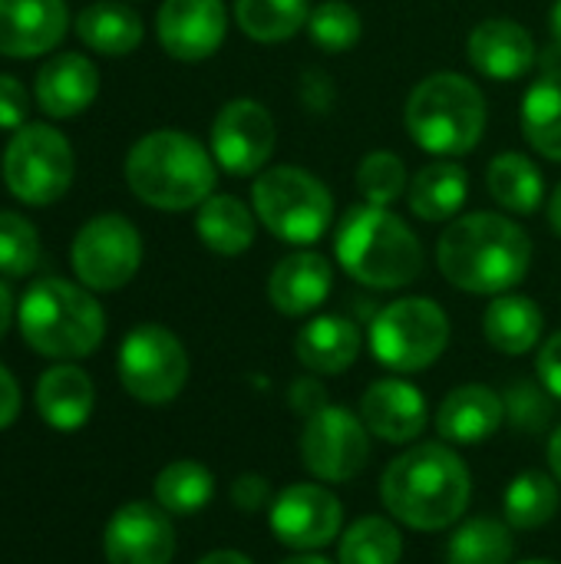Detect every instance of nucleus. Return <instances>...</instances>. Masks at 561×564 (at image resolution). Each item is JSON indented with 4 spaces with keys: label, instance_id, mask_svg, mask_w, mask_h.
<instances>
[{
    "label": "nucleus",
    "instance_id": "37",
    "mask_svg": "<svg viewBox=\"0 0 561 564\" xmlns=\"http://www.w3.org/2000/svg\"><path fill=\"white\" fill-rule=\"evenodd\" d=\"M360 13L347 0H324L308 17V33L324 53H344L360 40Z\"/></svg>",
    "mask_w": 561,
    "mask_h": 564
},
{
    "label": "nucleus",
    "instance_id": "50",
    "mask_svg": "<svg viewBox=\"0 0 561 564\" xmlns=\"http://www.w3.org/2000/svg\"><path fill=\"white\" fill-rule=\"evenodd\" d=\"M552 36H555V43L561 46V0H555V7H552Z\"/></svg>",
    "mask_w": 561,
    "mask_h": 564
},
{
    "label": "nucleus",
    "instance_id": "48",
    "mask_svg": "<svg viewBox=\"0 0 561 564\" xmlns=\"http://www.w3.org/2000/svg\"><path fill=\"white\" fill-rule=\"evenodd\" d=\"M549 225L559 231L561 238V182L559 188H555V195H552V202H549Z\"/></svg>",
    "mask_w": 561,
    "mask_h": 564
},
{
    "label": "nucleus",
    "instance_id": "24",
    "mask_svg": "<svg viewBox=\"0 0 561 564\" xmlns=\"http://www.w3.org/2000/svg\"><path fill=\"white\" fill-rule=\"evenodd\" d=\"M36 413L46 426L60 433H73L86 426L96 406V387L86 370L73 364H56L36 380Z\"/></svg>",
    "mask_w": 561,
    "mask_h": 564
},
{
    "label": "nucleus",
    "instance_id": "5",
    "mask_svg": "<svg viewBox=\"0 0 561 564\" xmlns=\"http://www.w3.org/2000/svg\"><path fill=\"white\" fill-rule=\"evenodd\" d=\"M23 340L53 360L89 357L106 337V314L99 301L60 278L36 281L17 307Z\"/></svg>",
    "mask_w": 561,
    "mask_h": 564
},
{
    "label": "nucleus",
    "instance_id": "36",
    "mask_svg": "<svg viewBox=\"0 0 561 564\" xmlns=\"http://www.w3.org/2000/svg\"><path fill=\"white\" fill-rule=\"evenodd\" d=\"M410 188L407 182V165L400 162V155L380 149V152H367L357 165V192L364 195V202L390 208L403 192Z\"/></svg>",
    "mask_w": 561,
    "mask_h": 564
},
{
    "label": "nucleus",
    "instance_id": "1",
    "mask_svg": "<svg viewBox=\"0 0 561 564\" xmlns=\"http://www.w3.org/2000/svg\"><path fill=\"white\" fill-rule=\"evenodd\" d=\"M436 264L443 278L466 294H509L532 264V241L522 225L496 212L453 218L440 235Z\"/></svg>",
    "mask_w": 561,
    "mask_h": 564
},
{
    "label": "nucleus",
    "instance_id": "15",
    "mask_svg": "<svg viewBox=\"0 0 561 564\" xmlns=\"http://www.w3.org/2000/svg\"><path fill=\"white\" fill-rule=\"evenodd\" d=\"M103 552L109 564H172L175 529L169 512L149 502L116 509L103 532Z\"/></svg>",
    "mask_w": 561,
    "mask_h": 564
},
{
    "label": "nucleus",
    "instance_id": "31",
    "mask_svg": "<svg viewBox=\"0 0 561 564\" xmlns=\"http://www.w3.org/2000/svg\"><path fill=\"white\" fill-rule=\"evenodd\" d=\"M559 479L546 476L539 469L516 476L503 496L506 522H509V529H519V532H532V529L549 525L559 516Z\"/></svg>",
    "mask_w": 561,
    "mask_h": 564
},
{
    "label": "nucleus",
    "instance_id": "27",
    "mask_svg": "<svg viewBox=\"0 0 561 564\" xmlns=\"http://www.w3.org/2000/svg\"><path fill=\"white\" fill-rule=\"evenodd\" d=\"M195 231L208 251H215L222 258H235V254L248 251L255 241V215L235 195H208L198 205Z\"/></svg>",
    "mask_w": 561,
    "mask_h": 564
},
{
    "label": "nucleus",
    "instance_id": "11",
    "mask_svg": "<svg viewBox=\"0 0 561 564\" xmlns=\"http://www.w3.org/2000/svg\"><path fill=\"white\" fill-rule=\"evenodd\" d=\"M301 463L321 482H350L370 463V430L360 413L324 403L301 433Z\"/></svg>",
    "mask_w": 561,
    "mask_h": 564
},
{
    "label": "nucleus",
    "instance_id": "21",
    "mask_svg": "<svg viewBox=\"0 0 561 564\" xmlns=\"http://www.w3.org/2000/svg\"><path fill=\"white\" fill-rule=\"evenodd\" d=\"M503 420L506 400L483 383H466L443 397L436 410V433L453 446H479L499 433Z\"/></svg>",
    "mask_w": 561,
    "mask_h": 564
},
{
    "label": "nucleus",
    "instance_id": "41",
    "mask_svg": "<svg viewBox=\"0 0 561 564\" xmlns=\"http://www.w3.org/2000/svg\"><path fill=\"white\" fill-rule=\"evenodd\" d=\"M30 112V93L20 79L0 73V129H17Z\"/></svg>",
    "mask_w": 561,
    "mask_h": 564
},
{
    "label": "nucleus",
    "instance_id": "29",
    "mask_svg": "<svg viewBox=\"0 0 561 564\" xmlns=\"http://www.w3.org/2000/svg\"><path fill=\"white\" fill-rule=\"evenodd\" d=\"M486 185H489V195L496 198V205L513 215L539 212L542 195H546L539 165L532 159H526L522 152H499L486 169Z\"/></svg>",
    "mask_w": 561,
    "mask_h": 564
},
{
    "label": "nucleus",
    "instance_id": "4",
    "mask_svg": "<svg viewBox=\"0 0 561 564\" xmlns=\"http://www.w3.org/2000/svg\"><path fill=\"white\" fill-rule=\"evenodd\" d=\"M126 182L139 202L162 212H185L212 195L215 162L188 132L155 129L129 149Z\"/></svg>",
    "mask_w": 561,
    "mask_h": 564
},
{
    "label": "nucleus",
    "instance_id": "16",
    "mask_svg": "<svg viewBox=\"0 0 561 564\" xmlns=\"http://www.w3.org/2000/svg\"><path fill=\"white\" fill-rule=\"evenodd\" d=\"M228 30V10L222 0H165L155 17L159 43L169 56L198 63L208 59Z\"/></svg>",
    "mask_w": 561,
    "mask_h": 564
},
{
    "label": "nucleus",
    "instance_id": "3",
    "mask_svg": "<svg viewBox=\"0 0 561 564\" xmlns=\"http://www.w3.org/2000/svg\"><path fill=\"white\" fill-rule=\"evenodd\" d=\"M337 264L364 288L397 291L423 274V245L413 228L380 205H350L334 238Z\"/></svg>",
    "mask_w": 561,
    "mask_h": 564
},
{
    "label": "nucleus",
    "instance_id": "40",
    "mask_svg": "<svg viewBox=\"0 0 561 564\" xmlns=\"http://www.w3.org/2000/svg\"><path fill=\"white\" fill-rule=\"evenodd\" d=\"M231 506L245 516H258L271 506V482L258 473H245L231 482Z\"/></svg>",
    "mask_w": 561,
    "mask_h": 564
},
{
    "label": "nucleus",
    "instance_id": "35",
    "mask_svg": "<svg viewBox=\"0 0 561 564\" xmlns=\"http://www.w3.org/2000/svg\"><path fill=\"white\" fill-rule=\"evenodd\" d=\"M513 562V532L509 522L479 516L463 522L450 545L446 564H509Z\"/></svg>",
    "mask_w": 561,
    "mask_h": 564
},
{
    "label": "nucleus",
    "instance_id": "28",
    "mask_svg": "<svg viewBox=\"0 0 561 564\" xmlns=\"http://www.w3.org/2000/svg\"><path fill=\"white\" fill-rule=\"evenodd\" d=\"M79 40L103 56H126L142 43V17L116 0H96L76 17Z\"/></svg>",
    "mask_w": 561,
    "mask_h": 564
},
{
    "label": "nucleus",
    "instance_id": "38",
    "mask_svg": "<svg viewBox=\"0 0 561 564\" xmlns=\"http://www.w3.org/2000/svg\"><path fill=\"white\" fill-rule=\"evenodd\" d=\"M36 264H40L36 228L17 212H0V274L23 278Z\"/></svg>",
    "mask_w": 561,
    "mask_h": 564
},
{
    "label": "nucleus",
    "instance_id": "19",
    "mask_svg": "<svg viewBox=\"0 0 561 564\" xmlns=\"http://www.w3.org/2000/svg\"><path fill=\"white\" fill-rule=\"evenodd\" d=\"M466 53H470L473 69H479L486 79L509 83V79H522L532 69L536 40L522 23L493 17V20H483L470 33Z\"/></svg>",
    "mask_w": 561,
    "mask_h": 564
},
{
    "label": "nucleus",
    "instance_id": "22",
    "mask_svg": "<svg viewBox=\"0 0 561 564\" xmlns=\"http://www.w3.org/2000/svg\"><path fill=\"white\" fill-rule=\"evenodd\" d=\"M360 327L341 314H321L308 321L294 337V357L317 377H337L360 357Z\"/></svg>",
    "mask_w": 561,
    "mask_h": 564
},
{
    "label": "nucleus",
    "instance_id": "25",
    "mask_svg": "<svg viewBox=\"0 0 561 564\" xmlns=\"http://www.w3.org/2000/svg\"><path fill=\"white\" fill-rule=\"evenodd\" d=\"M466 195H470V175L453 159H440V162L423 165L413 175L410 188H407L410 208L423 221H453V218H460V212L466 205Z\"/></svg>",
    "mask_w": 561,
    "mask_h": 564
},
{
    "label": "nucleus",
    "instance_id": "12",
    "mask_svg": "<svg viewBox=\"0 0 561 564\" xmlns=\"http://www.w3.org/2000/svg\"><path fill=\"white\" fill-rule=\"evenodd\" d=\"M142 264V238L122 215H99L86 221L73 241V271L89 291L126 288Z\"/></svg>",
    "mask_w": 561,
    "mask_h": 564
},
{
    "label": "nucleus",
    "instance_id": "6",
    "mask_svg": "<svg viewBox=\"0 0 561 564\" xmlns=\"http://www.w3.org/2000/svg\"><path fill=\"white\" fill-rule=\"evenodd\" d=\"M407 129L433 155H466L486 129V99L463 73H433L407 99Z\"/></svg>",
    "mask_w": 561,
    "mask_h": 564
},
{
    "label": "nucleus",
    "instance_id": "47",
    "mask_svg": "<svg viewBox=\"0 0 561 564\" xmlns=\"http://www.w3.org/2000/svg\"><path fill=\"white\" fill-rule=\"evenodd\" d=\"M195 564H255L248 555H241V552H231V549H225V552H212V555H205L202 562Z\"/></svg>",
    "mask_w": 561,
    "mask_h": 564
},
{
    "label": "nucleus",
    "instance_id": "23",
    "mask_svg": "<svg viewBox=\"0 0 561 564\" xmlns=\"http://www.w3.org/2000/svg\"><path fill=\"white\" fill-rule=\"evenodd\" d=\"M36 102L53 119L79 116L99 93V73L83 53H60L36 73Z\"/></svg>",
    "mask_w": 561,
    "mask_h": 564
},
{
    "label": "nucleus",
    "instance_id": "9",
    "mask_svg": "<svg viewBox=\"0 0 561 564\" xmlns=\"http://www.w3.org/2000/svg\"><path fill=\"white\" fill-rule=\"evenodd\" d=\"M119 383L139 403H172L188 383V354L182 340L159 324H139L119 347Z\"/></svg>",
    "mask_w": 561,
    "mask_h": 564
},
{
    "label": "nucleus",
    "instance_id": "51",
    "mask_svg": "<svg viewBox=\"0 0 561 564\" xmlns=\"http://www.w3.org/2000/svg\"><path fill=\"white\" fill-rule=\"evenodd\" d=\"M522 564H555V562H546V558H536V562H522Z\"/></svg>",
    "mask_w": 561,
    "mask_h": 564
},
{
    "label": "nucleus",
    "instance_id": "18",
    "mask_svg": "<svg viewBox=\"0 0 561 564\" xmlns=\"http://www.w3.org/2000/svg\"><path fill=\"white\" fill-rule=\"evenodd\" d=\"M69 26L66 0H0V53L40 56L50 53Z\"/></svg>",
    "mask_w": 561,
    "mask_h": 564
},
{
    "label": "nucleus",
    "instance_id": "49",
    "mask_svg": "<svg viewBox=\"0 0 561 564\" xmlns=\"http://www.w3.org/2000/svg\"><path fill=\"white\" fill-rule=\"evenodd\" d=\"M281 564H334V562H327L324 555H314V552H301V555H294V558H284Z\"/></svg>",
    "mask_w": 561,
    "mask_h": 564
},
{
    "label": "nucleus",
    "instance_id": "33",
    "mask_svg": "<svg viewBox=\"0 0 561 564\" xmlns=\"http://www.w3.org/2000/svg\"><path fill=\"white\" fill-rule=\"evenodd\" d=\"M311 0H235L241 33L258 43H284L308 26Z\"/></svg>",
    "mask_w": 561,
    "mask_h": 564
},
{
    "label": "nucleus",
    "instance_id": "43",
    "mask_svg": "<svg viewBox=\"0 0 561 564\" xmlns=\"http://www.w3.org/2000/svg\"><path fill=\"white\" fill-rule=\"evenodd\" d=\"M288 397H291V410L301 413V416H311V413H317L324 406V387L317 380H311V377L294 380Z\"/></svg>",
    "mask_w": 561,
    "mask_h": 564
},
{
    "label": "nucleus",
    "instance_id": "42",
    "mask_svg": "<svg viewBox=\"0 0 561 564\" xmlns=\"http://www.w3.org/2000/svg\"><path fill=\"white\" fill-rule=\"evenodd\" d=\"M536 373H539V383L552 393V400H561V330L542 344Z\"/></svg>",
    "mask_w": 561,
    "mask_h": 564
},
{
    "label": "nucleus",
    "instance_id": "39",
    "mask_svg": "<svg viewBox=\"0 0 561 564\" xmlns=\"http://www.w3.org/2000/svg\"><path fill=\"white\" fill-rule=\"evenodd\" d=\"M549 390L542 387H532L529 380H519L513 383V390L503 397L506 400V416L519 426V430H532V433H542L552 420V403H549Z\"/></svg>",
    "mask_w": 561,
    "mask_h": 564
},
{
    "label": "nucleus",
    "instance_id": "7",
    "mask_svg": "<svg viewBox=\"0 0 561 564\" xmlns=\"http://www.w3.org/2000/svg\"><path fill=\"white\" fill-rule=\"evenodd\" d=\"M251 205L258 221L288 245H314L334 218L331 188L298 165L261 172L251 185Z\"/></svg>",
    "mask_w": 561,
    "mask_h": 564
},
{
    "label": "nucleus",
    "instance_id": "30",
    "mask_svg": "<svg viewBox=\"0 0 561 564\" xmlns=\"http://www.w3.org/2000/svg\"><path fill=\"white\" fill-rule=\"evenodd\" d=\"M522 135L539 155L561 162V73H546L526 89Z\"/></svg>",
    "mask_w": 561,
    "mask_h": 564
},
{
    "label": "nucleus",
    "instance_id": "46",
    "mask_svg": "<svg viewBox=\"0 0 561 564\" xmlns=\"http://www.w3.org/2000/svg\"><path fill=\"white\" fill-rule=\"evenodd\" d=\"M546 456H549V469H552V476L559 479L561 486V426L552 433V440H549V449H546Z\"/></svg>",
    "mask_w": 561,
    "mask_h": 564
},
{
    "label": "nucleus",
    "instance_id": "8",
    "mask_svg": "<svg viewBox=\"0 0 561 564\" xmlns=\"http://www.w3.org/2000/svg\"><path fill=\"white\" fill-rule=\"evenodd\" d=\"M367 344L387 370L420 373L450 347V317L430 297H400L377 311Z\"/></svg>",
    "mask_w": 561,
    "mask_h": 564
},
{
    "label": "nucleus",
    "instance_id": "13",
    "mask_svg": "<svg viewBox=\"0 0 561 564\" xmlns=\"http://www.w3.org/2000/svg\"><path fill=\"white\" fill-rule=\"evenodd\" d=\"M274 539L294 552H317L341 539L344 506L341 499L317 482H294L281 489L268 509Z\"/></svg>",
    "mask_w": 561,
    "mask_h": 564
},
{
    "label": "nucleus",
    "instance_id": "26",
    "mask_svg": "<svg viewBox=\"0 0 561 564\" xmlns=\"http://www.w3.org/2000/svg\"><path fill=\"white\" fill-rule=\"evenodd\" d=\"M542 307L522 294H499L483 314V334L493 350L506 357H522L542 340Z\"/></svg>",
    "mask_w": 561,
    "mask_h": 564
},
{
    "label": "nucleus",
    "instance_id": "20",
    "mask_svg": "<svg viewBox=\"0 0 561 564\" xmlns=\"http://www.w3.org/2000/svg\"><path fill=\"white\" fill-rule=\"evenodd\" d=\"M334 288V271L317 251H294L281 258L268 278V301L284 317L314 314Z\"/></svg>",
    "mask_w": 561,
    "mask_h": 564
},
{
    "label": "nucleus",
    "instance_id": "10",
    "mask_svg": "<svg viewBox=\"0 0 561 564\" xmlns=\"http://www.w3.org/2000/svg\"><path fill=\"white\" fill-rule=\"evenodd\" d=\"M3 182L10 195L26 205H50L66 195L73 182V149L53 126H23L7 145Z\"/></svg>",
    "mask_w": 561,
    "mask_h": 564
},
{
    "label": "nucleus",
    "instance_id": "34",
    "mask_svg": "<svg viewBox=\"0 0 561 564\" xmlns=\"http://www.w3.org/2000/svg\"><path fill=\"white\" fill-rule=\"evenodd\" d=\"M403 535L384 516H364L337 542V564H400Z\"/></svg>",
    "mask_w": 561,
    "mask_h": 564
},
{
    "label": "nucleus",
    "instance_id": "2",
    "mask_svg": "<svg viewBox=\"0 0 561 564\" xmlns=\"http://www.w3.org/2000/svg\"><path fill=\"white\" fill-rule=\"evenodd\" d=\"M470 469L446 443L410 446L380 479L384 509L417 532H443L456 525L470 509Z\"/></svg>",
    "mask_w": 561,
    "mask_h": 564
},
{
    "label": "nucleus",
    "instance_id": "45",
    "mask_svg": "<svg viewBox=\"0 0 561 564\" xmlns=\"http://www.w3.org/2000/svg\"><path fill=\"white\" fill-rule=\"evenodd\" d=\"M10 321H13V294H10V288L0 281V337L10 330Z\"/></svg>",
    "mask_w": 561,
    "mask_h": 564
},
{
    "label": "nucleus",
    "instance_id": "14",
    "mask_svg": "<svg viewBox=\"0 0 561 564\" xmlns=\"http://www.w3.org/2000/svg\"><path fill=\"white\" fill-rule=\"evenodd\" d=\"M274 152V119L258 99H231L212 122V155L228 175H255Z\"/></svg>",
    "mask_w": 561,
    "mask_h": 564
},
{
    "label": "nucleus",
    "instance_id": "32",
    "mask_svg": "<svg viewBox=\"0 0 561 564\" xmlns=\"http://www.w3.org/2000/svg\"><path fill=\"white\" fill-rule=\"evenodd\" d=\"M155 506L169 516H195L215 496V476L198 459H175L155 476Z\"/></svg>",
    "mask_w": 561,
    "mask_h": 564
},
{
    "label": "nucleus",
    "instance_id": "17",
    "mask_svg": "<svg viewBox=\"0 0 561 564\" xmlns=\"http://www.w3.org/2000/svg\"><path fill=\"white\" fill-rule=\"evenodd\" d=\"M360 420L374 440L390 443V446H407L427 430L430 403L420 387H413L400 377H387L364 390Z\"/></svg>",
    "mask_w": 561,
    "mask_h": 564
},
{
    "label": "nucleus",
    "instance_id": "44",
    "mask_svg": "<svg viewBox=\"0 0 561 564\" xmlns=\"http://www.w3.org/2000/svg\"><path fill=\"white\" fill-rule=\"evenodd\" d=\"M20 416V387L10 370L0 364V430H7Z\"/></svg>",
    "mask_w": 561,
    "mask_h": 564
}]
</instances>
